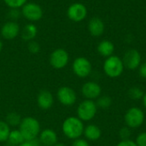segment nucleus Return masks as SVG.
Returning <instances> with one entry per match:
<instances>
[{"label":"nucleus","mask_w":146,"mask_h":146,"mask_svg":"<svg viewBox=\"0 0 146 146\" xmlns=\"http://www.w3.org/2000/svg\"><path fill=\"white\" fill-rule=\"evenodd\" d=\"M83 121L75 116H69L66 118L62 123V130L63 134L69 139H77L84 133Z\"/></svg>","instance_id":"nucleus-1"},{"label":"nucleus","mask_w":146,"mask_h":146,"mask_svg":"<svg viewBox=\"0 0 146 146\" xmlns=\"http://www.w3.org/2000/svg\"><path fill=\"white\" fill-rule=\"evenodd\" d=\"M18 127L23 135L25 141H31L37 139L41 132V126L39 121L33 116L22 118L21 122Z\"/></svg>","instance_id":"nucleus-2"},{"label":"nucleus","mask_w":146,"mask_h":146,"mask_svg":"<svg viewBox=\"0 0 146 146\" xmlns=\"http://www.w3.org/2000/svg\"><path fill=\"white\" fill-rule=\"evenodd\" d=\"M124 70L122 59L117 56H110L106 58L104 63V71L110 78L119 77Z\"/></svg>","instance_id":"nucleus-3"},{"label":"nucleus","mask_w":146,"mask_h":146,"mask_svg":"<svg viewBox=\"0 0 146 146\" xmlns=\"http://www.w3.org/2000/svg\"><path fill=\"white\" fill-rule=\"evenodd\" d=\"M98 106L93 100L86 99L81 102L77 109L78 118L82 121H89L96 115Z\"/></svg>","instance_id":"nucleus-4"},{"label":"nucleus","mask_w":146,"mask_h":146,"mask_svg":"<svg viewBox=\"0 0 146 146\" xmlns=\"http://www.w3.org/2000/svg\"><path fill=\"white\" fill-rule=\"evenodd\" d=\"M21 15L30 22H36L41 20L44 12L39 4L36 3H27L21 8Z\"/></svg>","instance_id":"nucleus-5"},{"label":"nucleus","mask_w":146,"mask_h":146,"mask_svg":"<svg viewBox=\"0 0 146 146\" xmlns=\"http://www.w3.org/2000/svg\"><path fill=\"white\" fill-rule=\"evenodd\" d=\"M145 120V114L141 109L133 107L129 109L125 115V122L128 127L138 128L139 127Z\"/></svg>","instance_id":"nucleus-6"},{"label":"nucleus","mask_w":146,"mask_h":146,"mask_svg":"<svg viewBox=\"0 0 146 146\" xmlns=\"http://www.w3.org/2000/svg\"><path fill=\"white\" fill-rule=\"evenodd\" d=\"M72 68L74 74L76 76L80 78H86L89 76L92 73V67L91 62L87 58L80 56L74 59V61L73 62Z\"/></svg>","instance_id":"nucleus-7"},{"label":"nucleus","mask_w":146,"mask_h":146,"mask_svg":"<svg viewBox=\"0 0 146 146\" xmlns=\"http://www.w3.org/2000/svg\"><path fill=\"white\" fill-rule=\"evenodd\" d=\"M69 61V55L64 49L58 48L53 50L50 56V64L56 69L65 68Z\"/></svg>","instance_id":"nucleus-8"},{"label":"nucleus","mask_w":146,"mask_h":146,"mask_svg":"<svg viewBox=\"0 0 146 146\" xmlns=\"http://www.w3.org/2000/svg\"><path fill=\"white\" fill-rule=\"evenodd\" d=\"M67 15L74 22H80L87 16V9L81 3H74L67 9Z\"/></svg>","instance_id":"nucleus-9"},{"label":"nucleus","mask_w":146,"mask_h":146,"mask_svg":"<svg viewBox=\"0 0 146 146\" xmlns=\"http://www.w3.org/2000/svg\"><path fill=\"white\" fill-rule=\"evenodd\" d=\"M56 98L60 104L64 106H72L77 100L76 92L69 86H61L57 91Z\"/></svg>","instance_id":"nucleus-10"},{"label":"nucleus","mask_w":146,"mask_h":146,"mask_svg":"<svg viewBox=\"0 0 146 146\" xmlns=\"http://www.w3.org/2000/svg\"><path fill=\"white\" fill-rule=\"evenodd\" d=\"M122 62L124 67L130 70L138 68L141 63V55L139 50L135 49H130L127 50L123 56Z\"/></svg>","instance_id":"nucleus-11"},{"label":"nucleus","mask_w":146,"mask_h":146,"mask_svg":"<svg viewBox=\"0 0 146 146\" xmlns=\"http://www.w3.org/2000/svg\"><path fill=\"white\" fill-rule=\"evenodd\" d=\"M20 26L15 21H9L5 22L1 27V35L4 39L12 40L20 34Z\"/></svg>","instance_id":"nucleus-12"},{"label":"nucleus","mask_w":146,"mask_h":146,"mask_svg":"<svg viewBox=\"0 0 146 146\" xmlns=\"http://www.w3.org/2000/svg\"><path fill=\"white\" fill-rule=\"evenodd\" d=\"M102 89L100 86L94 81H88L85 83L81 88V92L86 99L93 100L100 97Z\"/></svg>","instance_id":"nucleus-13"},{"label":"nucleus","mask_w":146,"mask_h":146,"mask_svg":"<svg viewBox=\"0 0 146 146\" xmlns=\"http://www.w3.org/2000/svg\"><path fill=\"white\" fill-rule=\"evenodd\" d=\"M38 139L41 145L43 146H54L58 141V137L56 133L50 128H46L42 130Z\"/></svg>","instance_id":"nucleus-14"},{"label":"nucleus","mask_w":146,"mask_h":146,"mask_svg":"<svg viewBox=\"0 0 146 146\" xmlns=\"http://www.w3.org/2000/svg\"><path fill=\"white\" fill-rule=\"evenodd\" d=\"M38 106L42 110H50L54 104V97L48 90H42L37 97Z\"/></svg>","instance_id":"nucleus-15"},{"label":"nucleus","mask_w":146,"mask_h":146,"mask_svg":"<svg viewBox=\"0 0 146 146\" xmlns=\"http://www.w3.org/2000/svg\"><path fill=\"white\" fill-rule=\"evenodd\" d=\"M105 30L104 22L99 17H92L88 22V31L94 37H100Z\"/></svg>","instance_id":"nucleus-16"},{"label":"nucleus","mask_w":146,"mask_h":146,"mask_svg":"<svg viewBox=\"0 0 146 146\" xmlns=\"http://www.w3.org/2000/svg\"><path fill=\"white\" fill-rule=\"evenodd\" d=\"M98 51L101 56L104 57H109L113 55L115 51V45L110 40H102L98 45Z\"/></svg>","instance_id":"nucleus-17"},{"label":"nucleus","mask_w":146,"mask_h":146,"mask_svg":"<svg viewBox=\"0 0 146 146\" xmlns=\"http://www.w3.org/2000/svg\"><path fill=\"white\" fill-rule=\"evenodd\" d=\"M38 33L37 27L33 23H28L24 26L21 31V38L23 40L29 42L31 40H34Z\"/></svg>","instance_id":"nucleus-18"},{"label":"nucleus","mask_w":146,"mask_h":146,"mask_svg":"<svg viewBox=\"0 0 146 146\" xmlns=\"http://www.w3.org/2000/svg\"><path fill=\"white\" fill-rule=\"evenodd\" d=\"M83 134L88 140L96 141L101 137V130L98 126L94 124H90L85 127Z\"/></svg>","instance_id":"nucleus-19"},{"label":"nucleus","mask_w":146,"mask_h":146,"mask_svg":"<svg viewBox=\"0 0 146 146\" xmlns=\"http://www.w3.org/2000/svg\"><path fill=\"white\" fill-rule=\"evenodd\" d=\"M8 142L11 145L18 146L25 142V139L19 129H15V130L10 131V133H9V136L8 139Z\"/></svg>","instance_id":"nucleus-20"},{"label":"nucleus","mask_w":146,"mask_h":146,"mask_svg":"<svg viewBox=\"0 0 146 146\" xmlns=\"http://www.w3.org/2000/svg\"><path fill=\"white\" fill-rule=\"evenodd\" d=\"M21 116L16 113V112H9L6 117H5V121L9 127H19L21 122Z\"/></svg>","instance_id":"nucleus-21"},{"label":"nucleus","mask_w":146,"mask_h":146,"mask_svg":"<svg viewBox=\"0 0 146 146\" xmlns=\"http://www.w3.org/2000/svg\"><path fill=\"white\" fill-rule=\"evenodd\" d=\"M10 131V127L6 123V121H0V143L8 141Z\"/></svg>","instance_id":"nucleus-22"},{"label":"nucleus","mask_w":146,"mask_h":146,"mask_svg":"<svg viewBox=\"0 0 146 146\" xmlns=\"http://www.w3.org/2000/svg\"><path fill=\"white\" fill-rule=\"evenodd\" d=\"M112 104V99L109 96H102L97 98V106L101 109H108Z\"/></svg>","instance_id":"nucleus-23"},{"label":"nucleus","mask_w":146,"mask_h":146,"mask_svg":"<svg viewBox=\"0 0 146 146\" xmlns=\"http://www.w3.org/2000/svg\"><path fill=\"white\" fill-rule=\"evenodd\" d=\"M5 4L10 9H21L27 3V0H3Z\"/></svg>","instance_id":"nucleus-24"},{"label":"nucleus","mask_w":146,"mask_h":146,"mask_svg":"<svg viewBox=\"0 0 146 146\" xmlns=\"http://www.w3.org/2000/svg\"><path fill=\"white\" fill-rule=\"evenodd\" d=\"M128 95L132 99L134 100H139L140 98H143L144 97V92L143 91L139 88V87H133L128 91Z\"/></svg>","instance_id":"nucleus-25"},{"label":"nucleus","mask_w":146,"mask_h":146,"mask_svg":"<svg viewBox=\"0 0 146 146\" xmlns=\"http://www.w3.org/2000/svg\"><path fill=\"white\" fill-rule=\"evenodd\" d=\"M27 50L32 54H38L40 51V45L35 40H31L27 43Z\"/></svg>","instance_id":"nucleus-26"},{"label":"nucleus","mask_w":146,"mask_h":146,"mask_svg":"<svg viewBox=\"0 0 146 146\" xmlns=\"http://www.w3.org/2000/svg\"><path fill=\"white\" fill-rule=\"evenodd\" d=\"M119 135L121 137V139L122 140H127V139H129L130 137H131V131L129 129L128 127H125L123 128H121L120 130V133H119Z\"/></svg>","instance_id":"nucleus-27"},{"label":"nucleus","mask_w":146,"mask_h":146,"mask_svg":"<svg viewBox=\"0 0 146 146\" xmlns=\"http://www.w3.org/2000/svg\"><path fill=\"white\" fill-rule=\"evenodd\" d=\"M136 145L138 146H146V133H141L136 139Z\"/></svg>","instance_id":"nucleus-28"},{"label":"nucleus","mask_w":146,"mask_h":146,"mask_svg":"<svg viewBox=\"0 0 146 146\" xmlns=\"http://www.w3.org/2000/svg\"><path fill=\"white\" fill-rule=\"evenodd\" d=\"M72 146H90L88 142L86 139H77L75 140H74Z\"/></svg>","instance_id":"nucleus-29"},{"label":"nucleus","mask_w":146,"mask_h":146,"mask_svg":"<svg viewBox=\"0 0 146 146\" xmlns=\"http://www.w3.org/2000/svg\"><path fill=\"white\" fill-rule=\"evenodd\" d=\"M117 146H138L136 145L135 142L130 140V139H127V140H121Z\"/></svg>","instance_id":"nucleus-30"},{"label":"nucleus","mask_w":146,"mask_h":146,"mask_svg":"<svg viewBox=\"0 0 146 146\" xmlns=\"http://www.w3.org/2000/svg\"><path fill=\"white\" fill-rule=\"evenodd\" d=\"M139 68V74H140V76L146 79V62H144L143 64H141Z\"/></svg>","instance_id":"nucleus-31"},{"label":"nucleus","mask_w":146,"mask_h":146,"mask_svg":"<svg viewBox=\"0 0 146 146\" xmlns=\"http://www.w3.org/2000/svg\"><path fill=\"white\" fill-rule=\"evenodd\" d=\"M18 146H33L31 145V143L30 142H27V141H25L24 143H22L21 145H20Z\"/></svg>","instance_id":"nucleus-32"},{"label":"nucleus","mask_w":146,"mask_h":146,"mask_svg":"<svg viewBox=\"0 0 146 146\" xmlns=\"http://www.w3.org/2000/svg\"><path fill=\"white\" fill-rule=\"evenodd\" d=\"M143 104H144L145 107L146 108V93L144 94V97H143Z\"/></svg>","instance_id":"nucleus-33"},{"label":"nucleus","mask_w":146,"mask_h":146,"mask_svg":"<svg viewBox=\"0 0 146 146\" xmlns=\"http://www.w3.org/2000/svg\"><path fill=\"white\" fill-rule=\"evenodd\" d=\"M54 146H66V145H65V144H63V143H58V142H57V143H56V144Z\"/></svg>","instance_id":"nucleus-34"},{"label":"nucleus","mask_w":146,"mask_h":146,"mask_svg":"<svg viewBox=\"0 0 146 146\" xmlns=\"http://www.w3.org/2000/svg\"><path fill=\"white\" fill-rule=\"evenodd\" d=\"M3 42L0 40V52L2 51V50H3Z\"/></svg>","instance_id":"nucleus-35"}]
</instances>
